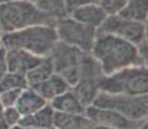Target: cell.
Listing matches in <instances>:
<instances>
[{
	"label": "cell",
	"instance_id": "7c38bea8",
	"mask_svg": "<svg viewBox=\"0 0 148 129\" xmlns=\"http://www.w3.org/2000/svg\"><path fill=\"white\" fill-rule=\"evenodd\" d=\"M34 89L38 92L45 101L50 102L53 98H56V97L61 96L62 93L67 92L68 89H71V85L59 74L53 72L47 80H44L39 85H36Z\"/></svg>",
	"mask_w": 148,
	"mask_h": 129
},
{
	"label": "cell",
	"instance_id": "4dcf8cb0",
	"mask_svg": "<svg viewBox=\"0 0 148 129\" xmlns=\"http://www.w3.org/2000/svg\"><path fill=\"white\" fill-rule=\"evenodd\" d=\"M4 110V106H3V103H1V101H0V112Z\"/></svg>",
	"mask_w": 148,
	"mask_h": 129
},
{
	"label": "cell",
	"instance_id": "277c9868",
	"mask_svg": "<svg viewBox=\"0 0 148 129\" xmlns=\"http://www.w3.org/2000/svg\"><path fill=\"white\" fill-rule=\"evenodd\" d=\"M99 90L112 94L143 96L148 92V72L146 66H132L110 75H102Z\"/></svg>",
	"mask_w": 148,
	"mask_h": 129
},
{
	"label": "cell",
	"instance_id": "7a4b0ae2",
	"mask_svg": "<svg viewBox=\"0 0 148 129\" xmlns=\"http://www.w3.org/2000/svg\"><path fill=\"white\" fill-rule=\"evenodd\" d=\"M0 40L5 49H22L39 57H48L58 43L53 25H35L4 32Z\"/></svg>",
	"mask_w": 148,
	"mask_h": 129
},
{
	"label": "cell",
	"instance_id": "4316f807",
	"mask_svg": "<svg viewBox=\"0 0 148 129\" xmlns=\"http://www.w3.org/2000/svg\"><path fill=\"white\" fill-rule=\"evenodd\" d=\"M84 129H112V128H108V127H103V125H98V124H94V123L90 121L89 124L86 125Z\"/></svg>",
	"mask_w": 148,
	"mask_h": 129
},
{
	"label": "cell",
	"instance_id": "8992f818",
	"mask_svg": "<svg viewBox=\"0 0 148 129\" xmlns=\"http://www.w3.org/2000/svg\"><path fill=\"white\" fill-rule=\"evenodd\" d=\"M86 54V52L58 41L48 57L53 63L54 72L59 74L72 87L81 80L82 65Z\"/></svg>",
	"mask_w": 148,
	"mask_h": 129
},
{
	"label": "cell",
	"instance_id": "d6a6232c",
	"mask_svg": "<svg viewBox=\"0 0 148 129\" xmlns=\"http://www.w3.org/2000/svg\"><path fill=\"white\" fill-rule=\"evenodd\" d=\"M1 35H3V30H1V26H0V38H1Z\"/></svg>",
	"mask_w": 148,
	"mask_h": 129
},
{
	"label": "cell",
	"instance_id": "3957f363",
	"mask_svg": "<svg viewBox=\"0 0 148 129\" xmlns=\"http://www.w3.org/2000/svg\"><path fill=\"white\" fill-rule=\"evenodd\" d=\"M57 18L41 10L36 3L28 0L0 3V26L3 34L35 25H53Z\"/></svg>",
	"mask_w": 148,
	"mask_h": 129
},
{
	"label": "cell",
	"instance_id": "44dd1931",
	"mask_svg": "<svg viewBox=\"0 0 148 129\" xmlns=\"http://www.w3.org/2000/svg\"><path fill=\"white\" fill-rule=\"evenodd\" d=\"M26 87V79L23 75H19V74L7 72L0 79V92L8 89H23Z\"/></svg>",
	"mask_w": 148,
	"mask_h": 129
},
{
	"label": "cell",
	"instance_id": "603a6c76",
	"mask_svg": "<svg viewBox=\"0 0 148 129\" xmlns=\"http://www.w3.org/2000/svg\"><path fill=\"white\" fill-rule=\"evenodd\" d=\"M22 89H8L0 92V101L4 107H12L16 106V102L18 99Z\"/></svg>",
	"mask_w": 148,
	"mask_h": 129
},
{
	"label": "cell",
	"instance_id": "83f0119b",
	"mask_svg": "<svg viewBox=\"0 0 148 129\" xmlns=\"http://www.w3.org/2000/svg\"><path fill=\"white\" fill-rule=\"evenodd\" d=\"M0 129H10L9 125L7 124V121L4 120V117H3L1 112H0Z\"/></svg>",
	"mask_w": 148,
	"mask_h": 129
},
{
	"label": "cell",
	"instance_id": "52a82bcc",
	"mask_svg": "<svg viewBox=\"0 0 148 129\" xmlns=\"http://www.w3.org/2000/svg\"><path fill=\"white\" fill-rule=\"evenodd\" d=\"M58 41L90 53L97 36V28L75 21L70 16L58 18L54 23Z\"/></svg>",
	"mask_w": 148,
	"mask_h": 129
},
{
	"label": "cell",
	"instance_id": "4fadbf2b",
	"mask_svg": "<svg viewBox=\"0 0 148 129\" xmlns=\"http://www.w3.org/2000/svg\"><path fill=\"white\" fill-rule=\"evenodd\" d=\"M47 103L48 101H45L34 88L26 87L21 90V94H19L14 107L18 110L21 116H26L30 114H34L39 108L44 107Z\"/></svg>",
	"mask_w": 148,
	"mask_h": 129
},
{
	"label": "cell",
	"instance_id": "d6986e66",
	"mask_svg": "<svg viewBox=\"0 0 148 129\" xmlns=\"http://www.w3.org/2000/svg\"><path fill=\"white\" fill-rule=\"evenodd\" d=\"M53 72H54V68L50 58L49 57H44L40 63H38L34 68H31L30 71L26 72L25 79H26L27 87L35 88L36 85H39L44 80H47Z\"/></svg>",
	"mask_w": 148,
	"mask_h": 129
},
{
	"label": "cell",
	"instance_id": "8fae6325",
	"mask_svg": "<svg viewBox=\"0 0 148 129\" xmlns=\"http://www.w3.org/2000/svg\"><path fill=\"white\" fill-rule=\"evenodd\" d=\"M67 16H70L71 18H73L75 21L80 22V23L98 28L106 19L107 14L104 13V10L97 3V4H85L76 7L72 10H70L67 13Z\"/></svg>",
	"mask_w": 148,
	"mask_h": 129
},
{
	"label": "cell",
	"instance_id": "30bf717a",
	"mask_svg": "<svg viewBox=\"0 0 148 129\" xmlns=\"http://www.w3.org/2000/svg\"><path fill=\"white\" fill-rule=\"evenodd\" d=\"M5 58H7L8 72L19 74L25 76L27 71H30L38 63H40L44 57L35 56L30 52L22 49H7Z\"/></svg>",
	"mask_w": 148,
	"mask_h": 129
},
{
	"label": "cell",
	"instance_id": "6da1fadb",
	"mask_svg": "<svg viewBox=\"0 0 148 129\" xmlns=\"http://www.w3.org/2000/svg\"><path fill=\"white\" fill-rule=\"evenodd\" d=\"M90 54L101 65L102 74L110 75L132 66H146L134 44L111 34L97 32Z\"/></svg>",
	"mask_w": 148,
	"mask_h": 129
},
{
	"label": "cell",
	"instance_id": "2e32d148",
	"mask_svg": "<svg viewBox=\"0 0 148 129\" xmlns=\"http://www.w3.org/2000/svg\"><path fill=\"white\" fill-rule=\"evenodd\" d=\"M99 79H81L71 87V90L85 107L92 105L97 94L99 93Z\"/></svg>",
	"mask_w": 148,
	"mask_h": 129
},
{
	"label": "cell",
	"instance_id": "ba28073f",
	"mask_svg": "<svg viewBox=\"0 0 148 129\" xmlns=\"http://www.w3.org/2000/svg\"><path fill=\"white\" fill-rule=\"evenodd\" d=\"M99 34H111L126 40L134 45H138L147 39V23L125 19L119 14L107 16L103 23L97 28Z\"/></svg>",
	"mask_w": 148,
	"mask_h": 129
},
{
	"label": "cell",
	"instance_id": "5b68a950",
	"mask_svg": "<svg viewBox=\"0 0 148 129\" xmlns=\"http://www.w3.org/2000/svg\"><path fill=\"white\" fill-rule=\"evenodd\" d=\"M92 105L101 108H110L130 120L147 119L148 114V97L129 96V94H112L99 90Z\"/></svg>",
	"mask_w": 148,
	"mask_h": 129
},
{
	"label": "cell",
	"instance_id": "f1b7e54d",
	"mask_svg": "<svg viewBox=\"0 0 148 129\" xmlns=\"http://www.w3.org/2000/svg\"><path fill=\"white\" fill-rule=\"evenodd\" d=\"M10 129H35V128H28V127H23V125H14V127H12Z\"/></svg>",
	"mask_w": 148,
	"mask_h": 129
},
{
	"label": "cell",
	"instance_id": "ac0fdd59",
	"mask_svg": "<svg viewBox=\"0 0 148 129\" xmlns=\"http://www.w3.org/2000/svg\"><path fill=\"white\" fill-rule=\"evenodd\" d=\"M125 19L147 23L148 16V0H127L125 7L119 13Z\"/></svg>",
	"mask_w": 148,
	"mask_h": 129
},
{
	"label": "cell",
	"instance_id": "9a60e30c",
	"mask_svg": "<svg viewBox=\"0 0 148 129\" xmlns=\"http://www.w3.org/2000/svg\"><path fill=\"white\" fill-rule=\"evenodd\" d=\"M49 105L53 107L54 111H61L66 114H76V115H82L85 111V106L79 101V98L75 96L71 89L62 93L61 96L53 98L49 102Z\"/></svg>",
	"mask_w": 148,
	"mask_h": 129
},
{
	"label": "cell",
	"instance_id": "484cf974",
	"mask_svg": "<svg viewBox=\"0 0 148 129\" xmlns=\"http://www.w3.org/2000/svg\"><path fill=\"white\" fill-rule=\"evenodd\" d=\"M5 53L7 49L4 47H0V79L8 72V67H7V58H5Z\"/></svg>",
	"mask_w": 148,
	"mask_h": 129
},
{
	"label": "cell",
	"instance_id": "ffe728a7",
	"mask_svg": "<svg viewBox=\"0 0 148 129\" xmlns=\"http://www.w3.org/2000/svg\"><path fill=\"white\" fill-rule=\"evenodd\" d=\"M36 5H38L41 10L47 12L48 14L53 16L54 18H57V19L63 16H67L64 0H38Z\"/></svg>",
	"mask_w": 148,
	"mask_h": 129
},
{
	"label": "cell",
	"instance_id": "f546056e",
	"mask_svg": "<svg viewBox=\"0 0 148 129\" xmlns=\"http://www.w3.org/2000/svg\"><path fill=\"white\" fill-rule=\"evenodd\" d=\"M7 1H16V0H0V3H7ZM28 1L36 3V1H38V0H28Z\"/></svg>",
	"mask_w": 148,
	"mask_h": 129
},
{
	"label": "cell",
	"instance_id": "1f68e13d",
	"mask_svg": "<svg viewBox=\"0 0 148 129\" xmlns=\"http://www.w3.org/2000/svg\"><path fill=\"white\" fill-rule=\"evenodd\" d=\"M139 129H147V123H146V124H143V125H142V127L139 128Z\"/></svg>",
	"mask_w": 148,
	"mask_h": 129
},
{
	"label": "cell",
	"instance_id": "9c48e42d",
	"mask_svg": "<svg viewBox=\"0 0 148 129\" xmlns=\"http://www.w3.org/2000/svg\"><path fill=\"white\" fill-rule=\"evenodd\" d=\"M84 115L92 123L103 125L112 129H139L147 123V119L143 120H130L110 108H101L94 105L85 107Z\"/></svg>",
	"mask_w": 148,
	"mask_h": 129
},
{
	"label": "cell",
	"instance_id": "836d02e7",
	"mask_svg": "<svg viewBox=\"0 0 148 129\" xmlns=\"http://www.w3.org/2000/svg\"><path fill=\"white\" fill-rule=\"evenodd\" d=\"M0 47H1V40H0Z\"/></svg>",
	"mask_w": 148,
	"mask_h": 129
},
{
	"label": "cell",
	"instance_id": "d4e9b609",
	"mask_svg": "<svg viewBox=\"0 0 148 129\" xmlns=\"http://www.w3.org/2000/svg\"><path fill=\"white\" fill-rule=\"evenodd\" d=\"M98 0H64V4H66V13H68L70 10H72L73 8L80 7V5L85 4H97Z\"/></svg>",
	"mask_w": 148,
	"mask_h": 129
},
{
	"label": "cell",
	"instance_id": "7402d4cb",
	"mask_svg": "<svg viewBox=\"0 0 148 129\" xmlns=\"http://www.w3.org/2000/svg\"><path fill=\"white\" fill-rule=\"evenodd\" d=\"M126 3L127 0H98V5L104 10L107 16L119 14Z\"/></svg>",
	"mask_w": 148,
	"mask_h": 129
},
{
	"label": "cell",
	"instance_id": "5bb4252c",
	"mask_svg": "<svg viewBox=\"0 0 148 129\" xmlns=\"http://www.w3.org/2000/svg\"><path fill=\"white\" fill-rule=\"evenodd\" d=\"M53 115H54V110L49 105V102H48L44 107L39 108L34 114L21 116L18 125H23V127L35 128V129H53Z\"/></svg>",
	"mask_w": 148,
	"mask_h": 129
},
{
	"label": "cell",
	"instance_id": "e0dca14e",
	"mask_svg": "<svg viewBox=\"0 0 148 129\" xmlns=\"http://www.w3.org/2000/svg\"><path fill=\"white\" fill-rule=\"evenodd\" d=\"M90 120L82 114H66L61 111H54L53 115V129H84Z\"/></svg>",
	"mask_w": 148,
	"mask_h": 129
},
{
	"label": "cell",
	"instance_id": "cb8c5ba5",
	"mask_svg": "<svg viewBox=\"0 0 148 129\" xmlns=\"http://www.w3.org/2000/svg\"><path fill=\"white\" fill-rule=\"evenodd\" d=\"M1 115L5 121H7V124L9 125V128L17 125L19 119H21V114L18 112V110L14 106H12V107H4V110L1 111Z\"/></svg>",
	"mask_w": 148,
	"mask_h": 129
}]
</instances>
